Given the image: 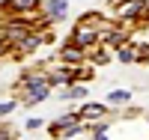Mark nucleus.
<instances>
[{
  "mask_svg": "<svg viewBox=\"0 0 149 140\" xmlns=\"http://www.w3.org/2000/svg\"><path fill=\"white\" fill-rule=\"evenodd\" d=\"M48 15L51 18H63L66 15V3L63 0H51V3H48Z\"/></svg>",
  "mask_w": 149,
  "mask_h": 140,
  "instance_id": "obj_1",
  "label": "nucleus"
},
{
  "mask_svg": "<svg viewBox=\"0 0 149 140\" xmlns=\"http://www.w3.org/2000/svg\"><path fill=\"white\" fill-rule=\"evenodd\" d=\"M93 39H95L93 30H84V27H81L78 33H74V42H78V45H86V42H93Z\"/></svg>",
  "mask_w": 149,
  "mask_h": 140,
  "instance_id": "obj_2",
  "label": "nucleus"
},
{
  "mask_svg": "<svg viewBox=\"0 0 149 140\" xmlns=\"http://www.w3.org/2000/svg\"><path fill=\"white\" fill-rule=\"evenodd\" d=\"M63 60L78 63V60H81V51H78V48H72V45H69V48H63Z\"/></svg>",
  "mask_w": 149,
  "mask_h": 140,
  "instance_id": "obj_3",
  "label": "nucleus"
},
{
  "mask_svg": "<svg viewBox=\"0 0 149 140\" xmlns=\"http://www.w3.org/2000/svg\"><path fill=\"white\" fill-rule=\"evenodd\" d=\"M84 113H86V116H102L104 107H102V104H86V107H84Z\"/></svg>",
  "mask_w": 149,
  "mask_h": 140,
  "instance_id": "obj_4",
  "label": "nucleus"
},
{
  "mask_svg": "<svg viewBox=\"0 0 149 140\" xmlns=\"http://www.w3.org/2000/svg\"><path fill=\"white\" fill-rule=\"evenodd\" d=\"M9 3L15 6V9H33V6H36V0H9Z\"/></svg>",
  "mask_w": 149,
  "mask_h": 140,
  "instance_id": "obj_5",
  "label": "nucleus"
},
{
  "mask_svg": "<svg viewBox=\"0 0 149 140\" xmlns=\"http://www.w3.org/2000/svg\"><path fill=\"white\" fill-rule=\"evenodd\" d=\"M110 101H116V104L119 101H128V93H110Z\"/></svg>",
  "mask_w": 149,
  "mask_h": 140,
  "instance_id": "obj_6",
  "label": "nucleus"
},
{
  "mask_svg": "<svg viewBox=\"0 0 149 140\" xmlns=\"http://www.w3.org/2000/svg\"><path fill=\"white\" fill-rule=\"evenodd\" d=\"M3 51H6V45H3V42H0V54H3Z\"/></svg>",
  "mask_w": 149,
  "mask_h": 140,
  "instance_id": "obj_7",
  "label": "nucleus"
},
{
  "mask_svg": "<svg viewBox=\"0 0 149 140\" xmlns=\"http://www.w3.org/2000/svg\"><path fill=\"white\" fill-rule=\"evenodd\" d=\"M0 140H6V134H3V131H0Z\"/></svg>",
  "mask_w": 149,
  "mask_h": 140,
  "instance_id": "obj_8",
  "label": "nucleus"
}]
</instances>
